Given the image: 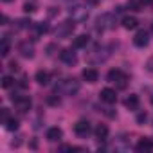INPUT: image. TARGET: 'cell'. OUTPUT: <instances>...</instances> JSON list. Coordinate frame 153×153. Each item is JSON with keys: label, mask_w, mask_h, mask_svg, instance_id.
<instances>
[{"label": "cell", "mask_w": 153, "mask_h": 153, "mask_svg": "<svg viewBox=\"0 0 153 153\" xmlns=\"http://www.w3.org/2000/svg\"><path fill=\"white\" fill-rule=\"evenodd\" d=\"M59 59L65 63V65H76L78 63V58H76V52L72 51V49H63L61 52H59Z\"/></svg>", "instance_id": "cell-9"}, {"label": "cell", "mask_w": 153, "mask_h": 153, "mask_svg": "<svg viewBox=\"0 0 153 153\" xmlns=\"http://www.w3.org/2000/svg\"><path fill=\"white\" fill-rule=\"evenodd\" d=\"M96 137H97L99 140H105V139L108 137V126H106V124H97V126H96Z\"/></svg>", "instance_id": "cell-18"}, {"label": "cell", "mask_w": 153, "mask_h": 153, "mask_svg": "<svg viewBox=\"0 0 153 153\" xmlns=\"http://www.w3.org/2000/svg\"><path fill=\"white\" fill-rule=\"evenodd\" d=\"M29 27H33V22L31 20H27V18L18 20V29H29Z\"/></svg>", "instance_id": "cell-26"}, {"label": "cell", "mask_w": 153, "mask_h": 153, "mask_svg": "<svg viewBox=\"0 0 153 153\" xmlns=\"http://www.w3.org/2000/svg\"><path fill=\"white\" fill-rule=\"evenodd\" d=\"M36 9H38V4L33 2V0H31V2H25V4H24V11H25V13H34Z\"/></svg>", "instance_id": "cell-23"}, {"label": "cell", "mask_w": 153, "mask_h": 153, "mask_svg": "<svg viewBox=\"0 0 153 153\" xmlns=\"http://www.w3.org/2000/svg\"><path fill=\"white\" fill-rule=\"evenodd\" d=\"M139 105H140V99H139V96H135V94H130V96L124 99V106H126L128 110H137Z\"/></svg>", "instance_id": "cell-16"}, {"label": "cell", "mask_w": 153, "mask_h": 153, "mask_svg": "<svg viewBox=\"0 0 153 153\" xmlns=\"http://www.w3.org/2000/svg\"><path fill=\"white\" fill-rule=\"evenodd\" d=\"M4 124H6V130H9V131H15V130H18V124H20V123H18V119H15V117H9V119L4 123Z\"/></svg>", "instance_id": "cell-22"}, {"label": "cell", "mask_w": 153, "mask_h": 153, "mask_svg": "<svg viewBox=\"0 0 153 153\" xmlns=\"http://www.w3.org/2000/svg\"><path fill=\"white\" fill-rule=\"evenodd\" d=\"M13 83H15V79L11 78V76H4L2 78V88H11Z\"/></svg>", "instance_id": "cell-25"}, {"label": "cell", "mask_w": 153, "mask_h": 153, "mask_svg": "<svg viewBox=\"0 0 153 153\" xmlns=\"http://www.w3.org/2000/svg\"><path fill=\"white\" fill-rule=\"evenodd\" d=\"M9 51H11L9 38H7V36H4V38H2V45H0V54H2L4 58H7V56H9Z\"/></svg>", "instance_id": "cell-21"}, {"label": "cell", "mask_w": 153, "mask_h": 153, "mask_svg": "<svg viewBox=\"0 0 153 153\" xmlns=\"http://www.w3.org/2000/svg\"><path fill=\"white\" fill-rule=\"evenodd\" d=\"M146 117H148V115H146V112H144V114H139V115H137V121H139V123H144V121H146Z\"/></svg>", "instance_id": "cell-31"}, {"label": "cell", "mask_w": 153, "mask_h": 153, "mask_svg": "<svg viewBox=\"0 0 153 153\" xmlns=\"http://www.w3.org/2000/svg\"><path fill=\"white\" fill-rule=\"evenodd\" d=\"M99 96H101V101H105V103H108V105H112V103L117 101V94H115V90H112V88H103Z\"/></svg>", "instance_id": "cell-12"}, {"label": "cell", "mask_w": 153, "mask_h": 153, "mask_svg": "<svg viewBox=\"0 0 153 153\" xmlns=\"http://www.w3.org/2000/svg\"><path fill=\"white\" fill-rule=\"evenodd\" d=\"M9 70L16 72V70H18V63H16V61H9Z\"/></svg>", "instance_id": "cell-29"}, {"label": "cell", "mask_w": 153, "mask_h": 153, "mask_svg": "<svg viewBox=\"0 0 153 153\" xmlns=\"http://www.w3.org/2000/svg\"><path fill=\"white\" fill-rule=\"evenodd\" d=\"M146 67H148V70H149V72H153V58H149V59H148Z\"/></svg>", "instance_id": "cell-32"}, {"label": "cell", "mask_w": 153, "mask_h": 153, "mask_svg": "<svg viewBox=\"0 0 153 153\" xmlns=\"http://www.w3.org/2000/svg\"><path fill=\"white\" fill-rule=\"evenodd\" d=\"M13 103H15V106H16V110H18L20 114H27V112L31 110V105H33L27 96H16V99H15Z\"/></svg>", "instance_id": "cell-7"}, {"label": "cell", "mask_w": 153, "mask_h": 153, "mask_svg": "<svg viewBox=\"0 0 153 153\" xmlns=\"http://www.w3.org/2000/svg\"><path fill=\"white\" fill-rule=\"evenodd\" d=\"M115 15H112V13H105V15H101V16H97V20H96V27L99 29V31H108V29H114L115 27Z\"/></svg>", "instance_id": "cell-2"}, {"label": "cell", "mask_w": 153, "mask_h": 153, "mask_svg": "<svg viewBox=\"0 0 153 153\" xmlns=\"http://www.w3.org/2000/svg\"><path fill=\"white\" fill-rule=\"evenodd\" d=\"M151 27H153V25H151Z\"/></svg>", "instance_id": "cell-36"}, {"label": "cell", "mask_w": 153, "mask_h": 153, "mask_svg": "<svg viewBox=\"0 0 153 153\" xmlns=\"http://www.w3.org/2000/svg\"><path fill=\"white\" fill-rule=\"evenodd\" d=\"M135 149H137L139 153H149V151H153V140H149V139H140V140L137 142Z\"/></svg>", "instance_id": "cell-14"}, {"label": "cell", "mask_w": 153, "mask_h": 153, "mask_svg": "<svg viewBox=\"0 0 153 153\" xmlns=\"http://www.w3.org/2000/svg\"><path fill=\"white\" fill-rule=\"evenodd\" d=\"M74 133L78 135V137H87V135L90 133V123L85 121V119L78 121V123L74 124Z\"/></svg>", "instance_id": "cell-8"}, {"label": "cell", "mask_w": 153, "mask_h": 153, "mask_svg": "<svg viewBox=\"0 0 153 153\" xmlns=\"http://www.w3.org/2000/svg\"><path fill=\"white\" fill-rule=\"evenodd\" d=\"M34 79H36L38 85H49V81H51V74L45 72V70H38L36 76H34Z\"/></svg>", "instance_id": "cell-17"}, {"label": "cell", "mask_w": 153, "mask_h": 153, "mask_svg": "<svg viewBox=\"0 0 153 153\" xmlns=\"http://www.w3.org/2000/svg\"><path fill=\"white\" fill-rule=\"evenodd\" d=\"M4 2H13V0H4Z\"/></svg>", "instance_id": "cell-35"}, {"label": "cell", "mask_w": 153, "mask_h": 153, "mask_svg": "<svg viewBox=\"0 0 153 153\" xmlns=\"http://www.w3.org/2000/svg\"><path fill=\"white\" fill-rule=\"evenodd\" d=\"M0 117H2V123H6L9 119V110L7 108H2V110H0Z\"/></svg>", "instance_id": "cell-27"}, {"label": "cell", "mask_w": 153, "mask_h": 153, "mask_svg": "<svg viewBox=\"0 0 153 153\" xmlns=\"http://www.w3.org/2000/svg\"><path fill=\"white\" fill-rule=\"evenodd\" d=\"M56 92H61L65 96H74L79 92V81L78 79H63L59 83V87H56Z\"/></svg>", "instance_id": "cell-1"}, {"label": "cell", "mask_w": 153, "mask_h": 153, "mask_svg": "<svg viewBox=\"0 0 153 153\" xmlns=\"http://www.w3.org/2000/svg\"><path fill=\"white\" fill-rule=\"evenodd\" d=\"M34 31H36V36H40V34H45L49 31V27H47V24H36Z\"/></svg>", "instance_id": "cell-24"}, {"label": "cell", "mask_w": 153, "mask_h": 153, "mask_svg": "<svg viewBox=\"0 0 153 153\" xmlns=\"http://www.w3.org/2000/svg\"><path fill=\"white\" fill-rule=\"evenodd\" d=\"M68 16L74 20V22H85L88 18V9L81 4H76L68 9Z\"/></svg>", "instance_id": "cell-3"}, {"label": "cell", "mask_w": 153, "mask_h": 153, "mask_svg": "<svg viewBox=\"0 0 153 153\" xmlns=\"http://www.w3.org/2000/svg\"><path fill=\"white\" fill-rule=\"evenodd\" d=\"M148 42H149V36H148L146 31H139V33L135 34V38H133V45H135V47H146Z\"/></svg>", "instance_id": "cell-15"}, {"label": "cell", "mask_w": 153, "mask_h": 153, "mask_svg": "<svg viewBox=\"0 0 153 153\" xmlns=\"http://www.w3.org/2000/svg\"><path fill=\"white\" fill-rule=\"evenodd\" d=\"M142 6H153V0H139Z\"/></svg>", "instance_id": "cell-33"}, {"label": "cell", "mask_w": 153, "mask_h": 153, "mask_svg": "<svg viewBox=\"0 0 153 153\" xmlns=\"http://www.w3.org/2000/svg\"><path fill=\"white\" fill-rule=\"evenodd\" d=\"M61 137H63L61 128L52 126V128H49V130H47V140H49V142H58V140H61Z\"/></svg>", "instance_id": "cell-13"}, {"label": "cell", "mask_w": 153, "mask_h": 153, "mask_svg": "<svg viewBox=\"0 0 153 153\" xmlns=\"http://www.w3.org/2000/svg\"><path fill=\"white\" fill-rule=\"evenodd\" d=\"M128 6H130L133 11H140V9H139V4L135 2V0H130V2H128Z\"/></svg>", "instance_id": "cell-28"}, {"label": "cell", "mask_w": 153, "mask_h": 153, "mask_svg": "<svg viewBox=\"0 0 153 153\" xmlns=\"http://www.w3.org/2000/svg\"><path fill=\"white\" fill-rule=\"evenodd\" d=\"M108 56H110V52H108L106 47H96V49L87 56V59H88L90 63H101V61H106Z\"/></svg>", "instance_id": "cell-5"}, {"label": "cell", "mask_w": 153, "mask_h": 153, "mask_svg": "<svg viewBox=\"0 0 153 153\" xmlns=\"http://www.w3.org/2000/svg\"><path fill=\"white\" fill-rule=\"evenodd\" d=\"M18 52H20L24 58H33V56H34V47H33V43H29V42H22V43L18 45Z\"/></svg>", "instance_id": "cell-11"}, {"label": "cell", "mask_w": 153, "mask_h": 153, "mask_svg": "<svg viewBox=\"0 0 153 153\" xmlns=\"http://www.w3.org/2000/svg\"><path fill=\"white\" fill-rule=\"evenodd\" d=\"M81 76H83V79L87 81V83H96L97 79H99V72L96 70V68H85L83 72H81Z\"/></svg>", "instance_id": "cell-10"}, {"label": "cell", "mask_w": 153, "mask_h": 153, "mask_svg": "<svg viewBox=\"0 0 153 153\" xmlns=\"http://www.w3.org/2000/svg\"><path fill=\"white\" fill-rule=\"evenodd\" d=\"M106 78H108L110 83H117L119 88H124V87H126V81H128V76H126L123 70H119V68H112V70L108 72Z\"/></svg>", "instance_id": "cell-4"}, {"label": "cell", "mask_w": 153, "mask_h": 153, "mask_svg": "<svg viewBox=\"0 0 153 153\" xmlns=\"http://www.w3.org/2000/svg\"><path fill=\"white\" fill-rule=\"evenodd\" d=\"M7 22H9V18L4 15V16H2V25H7Z\"/></svg>", "instance_id": "cell-34"}, {"label": "cell", "mask_w": 153, "mask_h": 153, "mask_svg": "<svg viewBox=\"0 0 153 153\" xmlns=\"http://www.w3.org/2000/svg\"><path fill=\"white\" fill-rule=\"evenodd\" d=\"M137 24H139V22H137L135 16H124V18H123V27L128 29V31H130V29H135Z\"/></svg>", "instance_id": "cell-19"}, {"label": "cell", "mask_w": 153, "mask_h": 153, "mask_svg": "<svg viewBox=\"0 0 153 153\" xmlns=\"http://www.w3.org/2000/svg\"><path fill=\"white\" fill-rule=\"evenodd\" d=\"M76 22L72 20H65V22H61L58 27H56V31H54V34H56V38H68L70 34H72V31H74V25Z\"/></svg>", "instance_id": "cell-6"}, {"label": "cell", "mask_w": 153, "mask_h": 153, "mask_svg": "<svg viewBox=\"0 0 153 153\" xmlns=\"http://www.w3.org/2000/svg\"><path fill=\"white\" fill-rule=\"evenodd\" d=\"M47 101H49V105H59V99L58 97H49Z\"/></svg>", "instance_id": "cell-30"}, {"label": "cell", "mask_w": 153, "mask_h": 153, "mask_svg": "<svg viewBox=\"0 0 153 153\" xmlns=\"http://www.w3.org/2000/svg\"><path fill=\"white\" fill-rule=\"evenodd\" d=\"M87 43H88V36H87V34H79L78 38L74 40L72 47H74V49H81V47H85Z\"/></svg>", "instance_id": "cell-20"}]
</instances>
